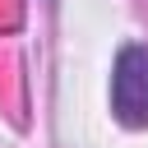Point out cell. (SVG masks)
<instances>
[{
	"label": "cell",
	"instance_id": "1",
	"mask_svg": "<svg viewBox=\"0 0 148 148\" xmlns=\"http://www.w3.org/2000/svg\"><path fill=\"white\" fill-rule=\"evenodd\" d=\"M111 116L130 130H148V46H120L111 65Z\"/></svg>",
	"mask_w": 148,
	"mask_h": 148
}]
</instances>
